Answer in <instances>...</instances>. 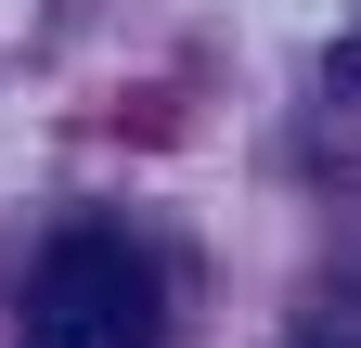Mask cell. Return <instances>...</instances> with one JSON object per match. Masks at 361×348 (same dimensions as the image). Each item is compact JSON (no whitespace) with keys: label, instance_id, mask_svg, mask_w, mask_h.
I'll return each instance as SVG.
<instances>
[{"label":"cell","instance_id":"6da1fadb","mask_svg":"<svg viewBox=\"0 0 361 348\" xmlns=\"http://www.w3.org/2000/svg\"><path fill=\"white\" fill-rule=\"evenodd\" d=\"M26 348H155V258L129 232H65L26 284Z\"/></svg>","mask_w":361,"mask_h":348},{"label":"cell","instance_id":"7a4b0ae2","mask_svg":"<svg viewBox=\"0 0 361 348\" xmlns=\"http://www.w3.org/2000/svg\"><path fill=\"white\" fill-rule=\"evenodd\" d=\"M323 77H336V91L361 104V39H336V52H323Z\"/></svg>","mask_w":361,"mask_h":348}]
</instances>
